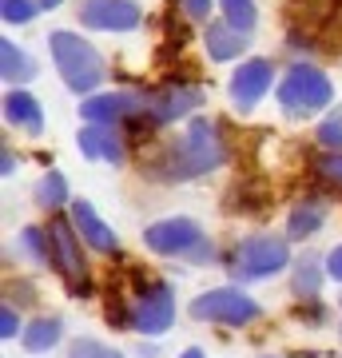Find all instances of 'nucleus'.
<instances>
[{"instance_id": "23", "label": "nucleus", "mask_w": 342, "mask_h": 358, "mask_svg": "<svg viewBox=\"0 0 342 358\" xmlns=\"http://www.w3.org/2000/svg\"><path fill=\"white\" fill-rule=\"evenodd\" d=\"M20 247H24V251H28V259H32V263H40V267H48V263H52V243H48V231L28 227L24 235H20Z\"/></svg>"}, {"instance_id": "21", "label": "nucleus", "mask_w": 342, "mask_h": 358, "mask_svg": "<svg viewBox=\"0 0 342 358\" xmlns=\"http://www.w3.org/2000/svg\"><path fill=\"white\" fill-rule=\"evenodd\" d=\"M318 287H322V271H318V259L315 255H303L294 263V294L303 299H315Z\"/></svg>"}, {"instance_id": "16", "label": "nucleus", "mask_w": 342, "mask_h": 358, "mask_svg": "<svg viewBox=\"0 0 342 358\" xmlns=\"http://www.w3.org/2000/svg\"><path fill=\"white\" fill-rule=\"evenodd\" d=\"M4 120L13 124V128H24L28 136H40L44 131V112H40L36 96H28V92L13 88L4 96Z\"/></svg>"}, {"instance_id": "22", "label": "nucleus", "mask_w": 342, "mask_h": 358, "mask_svg": "<svg viewBox=\"0 0 342 358\" xmlns=\"http://www.w3.org/2000/svg\"><path fill=\"white\" fill-rule=\"evenodd\" d=\"M219 8H223V20H227V24H235L239 32H251L255 20H259L255 0H219Z\"/></svg>"}, {"instance_id": "4", "label": "nucleus", "mask_w": 342, "mask_h": 358, "mask_svg": "<svg viewBox=\"0 0 342 358\" xmlns=\"http://www.w3.org/2000/svg\"><path fill=\"white\" fill-rule=\"evenodd\" d=\"M330 100H334V84H330L315 64H294L291 72L279 80V108L291 115V120L322 112V108H330Z\"/></svg>"}, {"instance_id": "25", "label": "nucleus", "mask_w": 342, "mask_h": 358, "mask_svg": "<svg viewBox=\"0 0 342 358\" xmlns=\"http://www.w3.org/2000/svg\"><path fill=\"white\" fill-rule=\"evenodd\" d=\"M36 8H40V0H0L4 24H28L36 16Z\"/></svg>"}, {"instance_id": "3", "label": "nucleus", "mask_w": 342, "mask_h": 358, "mask_svg": "<svg viewBox=\"0 0 342 358\" xmlns=\"http://www.w3.org/2000/svg\"><path fill=\"white\" fill-rule=\"evenodd\" d=\"M143 243L148 251L155 255H176V259H191V263H207L215 255L207 235L195 219H183V215H171V219H159L152 227L143 231Z\"/></svg>"}, {"instance_id": "6", "label": "nucleus", "mask_w": 342, "mask_h": 358, "mask_svg": "<svg viewBox=\"0 0 342 358\" xmlns=\"http://www.w3.org/2000/svg\"><path fill=\"white\" fill-rule=\"evenodd\" d=\"M263 315V307L255 303L251 294L235 287H215V291H203L199 299H191V319L199 322H219V327H247Z\"/></svg>"}, {"instance_id": "20", "label": "nucleus", "mask_w": 342, "mask_h": 358, "mask_svg": "<svg viewBox=\"0 0 342 358\" xmlns=\"http://www.w3.org/2000/svg\"><path fill=\"white\" fill-rule=\"evenodd\" d=\"M36 203L48 207V211L72 203V199H68V179H64L60 171H44V179L36 183Z\"/></svg>"}, {"instance_id": "14", "label": "nucleus", "mask_w": 342, "mask_h": 358, "mask_svg": "<svg viewBox=\"0 0 342 358\" xmlns=\"http://www.w3.org/2000/svg\"><path fill=\"white\" fill-rule=\"evenodd\" d=\"M68 207H72V223H76V231H80V239H84V243L96 247V251H104V255H115V251H120L115 231L96 215V207H92L88 199H72Z\"/></svg>"}, {"instance_id": "19", "label": "nucleus", "mask_w": 342, "mask_h": 358, "mask_svg": "<svg viewBox=\"0 0 342 358\" xmlns=\"http://www.w3.org/2000/svg\"><path fill=\"white\" fill-rule=\"evenodd\" d=\"M60 319H32L24 327V334H20V343H24V350H32V355H44V350H52V346L60 343Z\"/></svg>"}, {"instance_id": "26", "label": "nucleus", "mask_w": 342, "mask_h": 358, "mask_svg": "<svg viewBox=\"0 0 342 358\" xmlns=\"http://www.w3.org/2000/svg\"><path fill=\"white\" fill-rule=\"evenodd\" d=\"M68 358H124L120 350H112L108 343H96V338H76Z\"/></svg>"}, {"instance_id": "17", "label": "nucleus", "mask_w": 342, "mask_h": 358, "mask_svg": "<svg viewBox=\"0 0 342 358\" xmlns=\"http://www.w3.org/2000/svg\"><path fill=\"white\" fill-rule=\"evenodd\" d=\"M0 76H4V84H24L36 76L32 56L24 48H16L13 40H0Z\"/></svg>"}, {"instance_id": "30", "label": "nucleus", "mask_w": 342, "mask_h": 358, "mask_svg": "<svg viewBox=\"0 0 342 358\" xmlns=\"http://www.w3.org/2000/svg\"><path fill=\"white\" fill-rule=\"evenodd\" d=\"M327 275L334 282H342V247H334V251L327 255Z\"/></svg>"}, {"instance_id": "7", "label": "nucleus", "mask_w": 342, "mask_h": 358, "mask_svg": "<svg viewBox=\"0 0 342 358\" xmlns=\"http://www.w3.org/2000/svg\"><path fill=\"white\" fill-rule=\"evenodd\" d=\"M48 243H52V267L60 271L64 287L84 299V294L92 291V282H88V263H84V255H80V231H76V223H72V215L52 219L48 223Z\"/></svg>"}, {"instance_id": "32", "label": "nucleus", "mask_w": 342, "mask_h": 358, "mask_svg": "<svg viewBox=\"0 0 342 358\" xmlns=\"http://www.w3.org/2000/svg\"><path fill=\"white\" fill-rule=\"evenodd\" d=\"M56 4H64V0H40V8H56Z\"/></svg>"}, {"instance_id": "18", "label": "nucleus", "mask_w": 342, "mask_h": 358, "mask_svg": "<svg viewBox=\"0 0 342 358\" xmlns=\"http://www.w3.org/2000/svg\"><path fill=\"white\" fill-rule=\"evenodd\" d=\"M322 219H327V207L315 203V199H306V203H299L287 215V239H306V235H315L318 227H322Z\"/></svg>"}, {"instance_id": "8", "label": "nucleus", "mask_w": 342, "mask_h": 358, "mask_svg": "<svg viewBox=\"0 0 342 358\" xmlns=\"http://www.w3.org/2000/svg\"><path fill=\"white\" fill-rule=\"evenodd\" d=\"M176 322V294L167 282H143L140 291L127 299V327L136 334H164Z\"/></svg>"}, {"instance_id": "28", "label": "nucleus", "mask_w": 342, "mask_h": 358, "mask_svg": "<svg viewBox=\"0 0 342 358\" xmlns=\"http://www.w3.org/2000/svg\"><path fill=\"white\" fill-rule=\"evenodd\" d=\"M176 8L187 20H195V24H211V8H215V0H176Z\"/></svg>"}, {"instance_id": "9", "label": "nucleus", "mask_w": 342, "mask_h": 358, "mask_svg": "<svg viewBox=\"0 0 342 358\" xmlns=\"http://www.w3.org/2000/svg\"><path fill=\"white\" fill-rule=\"evenodd\" d=\"M203 103V88L199 84H167V88H155V92H143V108L127 124H136V128L152 131L159 124H171L179 115H187L191 108H199Z\"/></svg>"}, {"instance_id": "2", "label": "nucleus", "mask_w": 342, "mask_h": 358, "mask_svg": "<svg viewBox=\"0 0 342 358\" xmlns=\"http://www.w3.org/2000/svg\"><path fill=\"white\" fill-rule=\"evenodd\" d=\"M48 48H52V60H56V72L64 76V84L80 96H88L104 84L108 68H104V56L92 48L84 36L68 32V28H56L48 36Z\"/></svg>"}, {"instance_id": "5", "label": "nucleus", "mask_w": 342, "mask_h": 358, "mask_svg": "<svg viewBox=\"0 0 342 358\" xmlns=\"http://www.w3.org/2000/svg\"><path fill=\"white\" fill-rule=\"evenodd\" d=\"M291 263V251H287V239L279 235H251L235 247L231 255V279L235 282H259L279 275L283 267Z\"/></svg>"}, {"instance_id": "15", "label": "nucleus", "mask_w": 342, "mask_h": 358, "mask_svg": "<svg viewBox=\"0 0 342 358\" xmlns=\"http://www.w3.org/2000/svg\"><path fill=\"white\" fill-rule=\"evenodd\" d=\"M203 48H207L211 60H235V56L247 52V32H239V28L227 24V20L207 24V32H203Z\"/></svg>"}, {"instance_id": "10", "label": "nucleus", "mask_w": 342, "mask_h": 358, "mask_svg": "<svg viewBox=\"0 0 342 358\" xmlns=\"http://www.w3.org/2000/svg\"><path fill=\"white\" fill-rule=\"evenodd\" d=\"M271 80H275V64H271V60H263V56H255V60H243V64L235 68L231 84H227L231 103H235L239 112H251L255 103H259L266 92H271Z\"/></svg>"}, {"instance_id": "31", "label": "nucleus", "mask_w": 342, "mask_h": 358, "mask_svg": "<svg viewBox=\"0 0 342 358\" xmlns=\"http://www.w3.org/2000/svg\"><path fill=\"white\" fill-rule=\"evenodd\" d=\"M179 358H207V355H203L199 346H187V350H183V355H179Z\"/></svg>"}, {"instance_id": "13", "label": "nucleus", "mask_w": 342, "mask_h": 358, "mask_svg": "<svg viewBox=\"0 0 342 358\" xmlns=\"http://www.w3.org/2000/svg\"><path fill=\"white\" fill-rule=\"evenodd\" d=\"M80 152L88 159H104V164H124V136H120V124H88L80 128L76 136Z\"/></svg>"}, {"instance_id": "11", "label": "nucleus", "mask_w": 342, "mask_h": 358, "mask_svg": "<svg viewBox=\"0 0 342 358\" xmlns=\"http://www.w3.org/2000/svg\"><path fill=\"white\" fill-rule=\"evenodd\" d=\"M80 20L96 32H131L143 13L136 0H80Z\"/></svg>"}, {"instance_id": "1", "label": "nucleus", "mask_w": 342, "mask_h": 358, "mask_svg": "<svg viewBox=\"0 0 342 358\" xmlns=\"http://www.w3.org/2000/svg\"><path fill=\"white\" fill-rule=\"evenodd\" d=\"M223 164H227V143L219 136V124L195 115L187 131L152 159V176L167 179V183H183V179L207 176V171H215Z\"/></svg>"}, {"instance_id": "27", "label": "nucleus", "mask_w": 342, "mask_h": 358, "mask_svg": "<svg viewBox=\"0 0 342 358\" xmlns=\"http://www.w3.org/2000/svg\"><path fill=\"white\" fill-rule=\"evenodd\" d=\"M315 171L318 179H327V183H334V187H342V152H327L315 159Z\"/></svg>"}, {"instance_id": "29", "label": "nucleus", "mask_w": 342, "mask_h": 358, "mask_svg": "<svg viewBox=\"0 0 342 358\" xmlns=\"http://www.w3.org/2000/svg\"><path fill=\"white\" fill-rule=\"evenodd\" d=\"M16 334H24V327H20V319H16L13 303L0 310V338H16Z\"/></svg>"}, {"instance_id": "24", "label": "nucleus", "mask_w": 342, "mask_h": 358, "mask_svg": "<svg viewBox=\"0 0 342 358\" xmlns=\"http://www.w3.org/2000/svg\"><path fill=\"white\" fill-rule=\"evenodd\" d=\"M315 140L327 148V152H342V108H334V112L318 124V131H315Z\"/></svg>"}, {"instance_id": "12", "label": "nucleus", "mask_w": 342, "mask_h": 358, "mask_svg": "<svg viewBox=\"0 0 342 358\" xmlns=\"http://www.w3.org/2000/svg\"><path fill=\"white\" fill-rule=\"evenodd\" d=\"M140 108L143 92H104V96H88L80 103V115L88 124H127Z\"/></svg>"}]
</instances>
